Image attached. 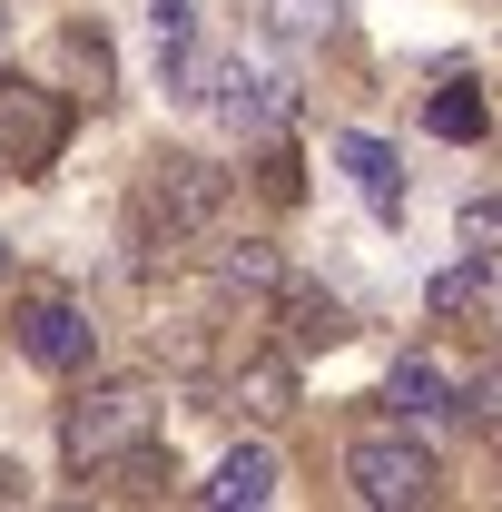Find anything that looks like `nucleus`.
Returning a JSON list of instances; mask_svg holds the SVG:
<instances>
[{
    "instance_id": "20e7f679",
    "label": "nucleus",
    "mask_w": 502,
    "mask_h": 512,
    "mask_svg": "<svg viewBox=\"0 0 502 512\" xmlns=\"http://www.w3.org/2000/svg\"><path fill=\"white\" fill-rule=\"evenodd\" d=\"M60 138H69V109L50 89H0V158H10V178H40L60 158Z\"/></svg>"
},
{
    "instance_id": "412c9836",
    "label": "nucleus",
    "mask_w": 502,
    "mask_h": 512,
    "mask_svg": "<svg viewBox=\"0 0 502 512\" xmlns=\"http://www.w3.org/2000/svg\"><path fill=\"white\" fill-rule=\"evenodd\" d=\"M0 266H10V247H0Z\"/></svg>"
},
{
    "instance_id": "f03ea898",
    "label": "nucleus",
    "mask_w": 502,
    "mask_h": 512,
    "mask_svg": "<svg viewBox=\"0 0 502 512\" xmlns=\"http://www.w3.org/2000/svg\"><path fill=\"white\" fill-rule=\"evenodd\" d=\"M227 217V168H207V158H158L148 178H138V227L148 237H207Z\"/></svg>"
},
{
    "instance_id": "9d476101",
    "label": "nucleus",
    "mask_w": 502,
    "mask_h": 512,
    "mask_svg": "<svg viewBox=\"0 0 502 512\" xmlns=\"http://www.w3.org/2000/svg\"><path fill=\"white\" fill-rule=\"evenodd\" d=\"M60 60H69V79H79L89 99H109L119 60H109V30H99V20H69V30H60Z\"/></svg>"
},
{
    "instance_id": "f8f14e48",
    "label": "nucleus",
    "mask_w": 502,
    "mask_h": 512,
    "mask_svg": "<svg viewBox=\"0 0 502 512\" xmlns=\"http://www.w3.org/2000/svg\"><path fill=\"white\" fill-rule=\"evenodd\" d=\"M237 404H247L256 424H276V414H296V365H286V355H256L247 375H237Z\"/></svg>"
},
{
    "instance_id": "a211bd4d",
    "label": "nucleus",
    "mask_w": 502,
    "mask_h": 512,
    "mask_svg": "<svg viewBox=\"0 0 502 512\" xmlns=\"http://www.w3.org/2000/svg\"><path fill=\"white\" fill-rule=\"evenodd\" d=\"M463 247L502 256V197H463Z\"/></svg>"
},
{
    "instance_id": "39448f33",
    "label": "nucleus",
    "mask_w": 502,
    "mask_h": 512,
    "mask_svg": "<svg viewBox=\"0 0 502 512\" xmlns=\"http://www.w3.org/2000/svg\"><path fill=\"white\" fill-rule=\"evenodd\" d=\"M207 109L227 128H256L266 138V128L286 119V79L276 69H247V60H207Z\"/></svg>"
},
{
    "instance_id": "4be33fe9",
    "label": "nucleus",
    "mask_w": 502,
    "mask_h": 512,
    "mask_svg": "<svg viewBox=\"0 0 502 512\" xmlns=\"http://www.w3.org/2000/svg\"><path fill=\"white\" fill-rule=\"evenodd\" d=\"M0 168H10V158H0Z\"/></svg>"
},
{
    "instance_id": "ddd939ff",
    "label": "nucleus",
    "mask_w": 502,
    "mask_h": 512,
    "mask_svg": "<svg viewBox=\"0 0 502 512\" xmlns=\"http://www.w3.org/2000/svg\"><path fill=\"white\" fill-rule=\"evenodd\" d=\"M286 335H296V345H335V335H345V306H335V296H315V286H296V296H286Z\"/></svg>"
},
{
    "instance_id": "7ed1b4c3",
    "label": "nucleus",
    "mask_w": 502,
    "mask_h": 512,
    "mask_svg": "<svg viewBox=\"0 0 502 512\" xmlns=\"http://www.w3.org/2000/svg\"><path fill=\"white\" fill-rule=\"evenodd\" d=\"M345 483L375 512H414V503H434V453L414 434H355L345 444Z\"/></svg>"
},
{
    "instance_id": "0eeeda50",
    "label": "nucleus",
    "mask_w": 502,
    "mask_h": 512,
    "mask_svg": "<svg viewBox=\"0 0 502 512\" xmlns=\"http://www.w3.org/2000/svg\"><path fill=\"white\" fill-rule=\"evenodd\" d=\"M197 503H217V512H256V503H276V453L266 444H237L207 483H197Z\"/></svg>"
},
{
    "instance_id": "f3484780",
    "label": "nucleus",
    "mask_w": 502,
    "mask_h": 512,
    "mask_svg": "<svg viewBox=\"0 0 502 512\" xmlns=\"http://www.w3.org/2000/svg\"><path fill=\"white\" fill-rule=\"evenodd\" d=\"M483 266H493V256H463V266H453V276H434V316H463V306H473V296H483V286H493V276H483Z\"/></svg>"
},
{
    "instance_id": "6ab92c4d",
    "label": "nucleus",
    "mask_w": 502,
    "mask_h": 512,
    "mask_svg": "<svg viewBox=\"0 0 502 512\" xmlns=\"http://www.w3.org/2000/svg\"><path fill=\"white\" fill-rule=\"evenodd\" d=\"M0 503H30V473L20 463H0Z\"/></svg>"
},
{
    "instance_id": "f257e3e1",
    "label": "nucleus",
    "mask_w": 502,
    "mask_h": 512,
    "mask_svg": "<svg viewBox=\"0 0 502 512\" xmlns=\"http://www.w3.org/2000/svg\"><path fill=\"white\" fill-rule=\"evenodd\" d=\"M148 424H158V394H148V384H89L60 414V453L79 473H99V463H119V453L148 444Z\"/></svg>"
},
{
    "instance_id": "aec40b11",
    "label": "nucleus",
    "mask_w": 502,
    "mask_h": 512,
    "mask_svg": "<svg viewBox=\"0 0 502 512\" xmlns=\"http://www.w3.org/2000/svg\"><path fill=\"white\" fill-rule=\"evenodd\" d=\"M0 69H10V20H0Z\"/></svg>"
},
{
    "instance_id": "2eb2a0df",
    "label": "nucleus",
    "mask_w": 502,
    "mask_h": 512,
    "mask_svg": "<svg viewBox=\"0 0 502 512\" xmlns=\"http://www.w3.org/2000/svg\"><path fill=\"white\" fill-rule=\"evenodd\" d=\"M424 119H434V138H483V99H473V89H434Z\"/></svg>"
},
{
    "instance_id": "4468645a",
    "label": "nucleus",
    "mask_w": 502,
    "mask_h": 512,
    "mask_svg": "<svg viewBox=\"0 0 502 512\" xmlns=\"http://www.w3.org/2000/svg\"><path fill=\"white\" fill-rule=\"evenodd\" d=\"M335 10H345V0H266L276 40H325V30H335Z\"/></svg>"
},
{
    "instance_id": "9b49d317",
    "label": "nucleus",
    "mask_w": 502,
    "mask_h": 512,
    "mask_svg": "<svg viewBox=\"0 0 502 512\" xmlns=\"http://www.w3.org/2000/svg\"><path fill=\"white\" fill-rule=\"evenodd\" d=\"M148 40H158V79L197 60V0H148Z\"/></svg>"
},
{
    "instance_id": "1a4fd4ad",
    "label": "nucleus",
    "mask_w": 502,
    "mask_h": 512,
    "mask_svg": "<svg viewBox=\"0 0 502 512\" xmlns=\"http://www.w3.org/2000/svg\"><path fill=\"white\" fill-rule=\"evenodd\" d=\"M335 158H345V178L365 188L375 217H404V168H394V148H384V138H335Z\"/></svg>"
},
{
    "instance_id": "423d86ee",
    "label": "nucleus",
    "mask_w": 502,
    "mask_h": 512,
    "mask_svg": "<svg viewBox=\"0 0 502 512\" xmlns=\"http://www.w3.org/2000/svg\"><path fill=\"white\" fill-rule=\"evenodd\" d=\"M20 355H30V365H50V375H79V365H89V316L60 306V296L20 306Z\"/></svg>"
},
{
    "instance_id": "dca6fc26",
    "label": "nucleus",
    "mask_w": 502,
    "mask_h": 512,
    "mask_svg": "<svg viewBox=\"0 0 502 512\" xmlns=\"http://www.w3.org/2000/svg\"><path fill=\"white\" fill-rule=\"evenodd\" d=\"M217 276H227V286H276L286 266H276V247H266V237H247V247H227V256H217Z\"/></svg>"
},
{
    "instance_id": "6e6552de",
    "label": "nucleus",
    "mask_w": 502,
    "mask_h": 512,
    "mask_svg": "<svg viewBox=\"0 0 502 512\" xmlns=\"http://www.w3.org/2000/svg\"><path fill=\"white\" fill-rule=\"evenodd\" d=\"M384 404H394V424H443L453 414V375H443L434 355H404L384 375Z\"/></svg>"
}]
</instances>
